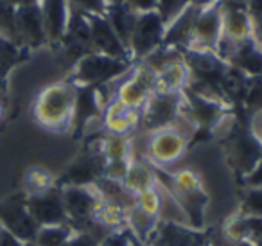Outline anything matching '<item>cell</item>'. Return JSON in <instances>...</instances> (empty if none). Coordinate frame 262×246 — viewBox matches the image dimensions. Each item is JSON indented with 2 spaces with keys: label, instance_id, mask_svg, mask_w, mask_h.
Wrapping results in <instances>:
<instances>
[{
  "label": "cell",
  "instance_id": "14",
  "mask_svg": "<svg viewBox=\"0 0 262 246\" xmlns=\"http://www.w3.org/2000/svg\"><path fill=\"white\" fill-rule=\"evenodd\" d=\"M157 181L158 178L157 173H155V166H151L144 158H131L129 167L126 171V176L122 180L126 189H129L133 194H139V192L157 185Z\"/></svg>",
  "mask_w": 262,
  "mask_h": 246
},
{
  "label": "cell",
  "instance_id": "9",
  "mask_svg": "<svg viewBox=\"0 0 262 246\" xmlns=\"http://www.w3.org/2000/svg\"><path fill=\"white\" fill-rule=\"evenodd\" d=\"M16 29H18L20 47L31 51L47 45V34L38 4L16 8Z\"/></svg>",
  "mask_w": 262,
  "mask_h": 246
},
{
  "label": "cell",
  "instance_id": "8",
  "mask_svg": "<svg viewBox=\"0 0 262 246\" xmlns=\"http://www.w3.org/2000/svg\"><path fill=\"white\" fill-rule=\"evenodd\" d=\"M26 205L33 219L40 227H49V224H61L67 223L65 207L61 199V189L56 185L52 191L45 192L41 196H26Z\"/></svg>",
  "mask_w": 262,
  "mask_h": 246
},
{
  "label": "cell",
  "instance_id": "21",
  "mask_svg": "<svg viewBox=\"0 0 262 246\" xmlns=\"http://www.w3.org/2000/svg\"><path fill=\"white\" fill-rule=\"evenodd\" d=\"M187 6H189V0H158L157 13L165 22V26H167V24H171Z\"/></svg>",
  "mask_w": 262,
  "mask_h": 246
},
{
  "label": "cell",
  "instance_id": "19",
  "mask_svg": "<svg viewBox=\"0 0 262 246\" xmlns=\"http://www.w3.org/2000/svg\"><path fill=\"white\" fill-rule=\"evenodd\" d=\"M137 207H139L142 212L149 214L153 217L160 216V207H162V191L160 185H153V187L146 189V191L139 192L137 194Z\"/></svg>",
  "mask_w": 262,
  "mask_h": 246
},
{
  "label": "cell",
  "instance_id": "13",
  "mask_svg": "<svg viewBox=\"0 0 262 246\" xmlns=\"http://www.w3.org/2000/svg\"><path fill=\"white\" fill-rule=\"evenodd\" d=\"M223 38L241 44L251 38V20L248 9H221Z\"/></svg>",
  "mask_w": 262,
  "mask_h": 246
},
{
  "label": "cell",
  "instance_id": "12",
  "mask_svg": "<svg viewBox=\"0 0 262 246\" xmlns=\"http://www.w3.org/2000/svg\"><path fill=\"white\" fill-rule=\"evenodd\" d=\"M192 81V74L183 58L174 59L164 69L157 72V83H155V92L158 94H178L183 92Z\"/></svg>",
  "mask_w": 262,
  "mask_h": 246
},
{
  "label": "cell",
  "instance_id": "18",
  "mask_svg": "<svg viewBox=\"0 0 262 246\" xmlns=\"http://www.w3.org/2000/svg\"><path fill=\"white\" fill-rule=\"evenodd\" d=\"M0 36L20 45L16 29V8L6 0H0Z\"/></svg>",
  "mask_w": 262,
  "mask_h": 246
},
{
  "label": "cell",
  "instance_id": "28",
  "mask_svg": "<svg viewBox=\"0 0 262 246\" xmlns=\"http://www.w3.org/2000/svg\"><path fill=\"white\" fill-rule=\"evenodd\" d=\"M9 4H13L15 8H24V6H33V4H38L40 0H6Z\"/></svg>",
  "mask_w": 262,
  "mask_h": 246
},
{
  "label": "cell",
  "instance_id": "5",
  "mask_svg": "<svg viewBox=\"0 0 262 246\" xmlns=\"http://www.w3.org/2000/svg\"><path fill=\"white\" fill-rule=\"evenodd\" d=\"M165 27L167 26L157 11L137 15L129 40H127V51L131 59L142 61L155 49L160 47L165 38Z\"/></svg>",
  "mask_w": 262,
  "mask_h": 246
},
{
  "label": "cell",
  "instance_id": "30",
  "mask_svg": "<svg viewBox=\"0 0 262 246\" xmlns=\"http://www.w3.org/2000/svg\"><path fill=\"white\" fill-rule=\"evenodd\" d=\"M131 246H147V244L144 241H140V239H137V237L131 235Z\"/></svg>",
  "mask_w": 262,
  "mask_h": 246
},
{
  "label": "cell",
  "instance_id": "25",
  "mask_svg": "<svg viewBox=\"0 0 262 246\" xmlns=\"http://www.w3.org/2000/svg\"><path fill=\"white\" fill-rule=\"evenodd\" d=\"M67 246H99V242L88 232H74Z\"/></svg>",
  "mask_w": 262,
  "mask_h": 246
},
{
  "label": "cell",
  "instance_id": "7",
  "mask_svg": "<svg viewBox=\"0 0 262 246\" xmlns=\"http://www.w3.org/2000/svg\"><path fill=\"white\" fill-rule=\"evenodd\" d=\"M90 22V42H92V52L112 56L117 59L131 61V56L124 42L119 38V34L113 31L110 22L104 15H88Z\"/></svg>",
  "mask_w": 262,
  "mask_h": 246
},
{
  "label": "cell",
  "instance_id": "22",
  "mask_svg": "<svg viewBox=\"0 0 262 246\" xmlns=\"http://www.w3.org/2000/svg\"><path fill=\"white\" fill-rule=\"evenodd\" d=\"M70 9H77L86 15H104L108 0H67Z\"/></svg>",
  "mask_w": 262,
  "mask_h": 246
},
{
  "label": "cell",
  "instance_id": "26",
  "mask_svg": "<svg viewBox=\"0 0 262 246\" xmlns=\"http://www.w3.org/2000/svg\"><path fill=\"white\" fill-rule=\"evenodd\" d=\"M0 246H26V242H22L8 228H4L0 224Z\"/></svg>",
  "mask_w": 262,
  "mask_h": 246
},
{
  "label": "cell",
  "instance_id": "4",
  "mask_svg": "<svg viewBox=\"0 0 262 246\" xmlns=\"http://www.w3.org/2000/svg\"><path fill=\"white\" fill-rule=\"evenodd\" d=\"M157 72L147 63L139 61L133 65L124 76L115 81V101L129 110H140L147 105L149 97L155 94Z\"/></svg>",
  "mask_w": 262,
  "mask_h": 246
},
{
  "label": "cell",
  "instance_id": "6",
  "mask_svg": "<svg viewBox=\"0 0 262 246\" xmlns=\"http://www.w3.org/2000/svg\"><path fill=\"white\" fill-rule=\"evenodd\" d=\"M0 224L8 228L22 242H33L40 228V224L27 210L24 192L0 199Z\"/></svg>",
  "mask_w": 262,
  "mask_h": 246
},
{
  "label": "cell",
  "instance_id": "15",
  "mask_svg": "<svg viewBox=\"0 0 262 246\" xmlns=\"http://www.w3.org/2000/svg\"><path fill=\"white\" fill-rule=\"evenodd\" d=\"M29 56V51L13 42L0 36V95L6 97L8 92V76L18 63Z\"/></svg>",
  "mask_w": 262,
  "mask_h": 246
},
{
  "label": "cell",
  "instance_id": "2",
  "mask_svg": "<svg viewBox=\"0 0 262 246\" xmlns=\"http://www.w3.org/2000/svg\"><path fill=\"white\" fill-rule=\"evenodd\" d=\"M129 69L131 61H124V59L99 54V52H88L76 61V69H74L70 81L76 87L97 88L101 85L110 83V81L119 79Z\"/></svg>",
  "mask_w": 262,
  "mask_h": 246
},
{
  "label": "cell",
  "instance_id": "3",
  "mask_svg": "<svg viewBox=\"0 0 262 246\" xmlns=\"http://www.w3.org/2000/svg\"><path fill=\"white\" fill-rule=\"evenodd\" d=\"M144 160L157 167L176 163L189 148V138L172 124L153 131H144Z\"/></svg>",
  "mask_w": 262,
  "mask_h": 246
},
{
  "label": "cell",
  "instance_id": "27",
  "mask_svg": "<svg viewBox=\"0 0 262 246\" xmlns=\"http://www.w3.org/2000/svg\"><path fill=\"white\" fill-rule=\"evenodd\" d=\"M6 115H8V101H6L4 95H0V126L4 122Z\"/></svg>",
  "mask_w": 262,
  "mask_h": 246
},
{
  "label": "cell",
  "instance_id": "1",
  "mask_svg": "<svg viewBox=\"0 0 262 246\" xmlns=\"http://www.w3.org/2000/svg\"><path fill=\"white\" fill-rule=\"evenodd\" d=\"M77 87L72 81H58L41 88L33 105V117L43 130L61 133L72 128Z\"/></svg>",
  "mask_w": 262,
  "mask_h": 246
},
{
  "label": "cell",
  "instance_id": "20",
  "mask_svg": "<svg viewBox=\"0 0 262 246\" xmlns=\"http://www.w3.org/2000/svg\"><path fill=\"white\" fill-rule=\"evenodd\" d=\"M241 216L260 217L262 219V187H251L241 205Z\"/></svg>",
  "mask_w": 262,
  "mask_h": 246
},
{
  "label": "cell",
  "instance_id": "24",
  "mask_svg": "<svg viewBox=\"0 0 262 246\" xmlns=\"http://www.w3.org/2000/svg\"><path fill=\"white\" fill-rule=\"evenodd\" d=\"M122 2L131 11L137 13V15L157 11V6H158V0H122Z\"/></svg>",
  "mask_w": 262,
  "mask_h": 246
},
{
  "label": "cell",
  "instance_id": "10",
  "mask_svg": "<svg viewBox=\"0 0 262 246\" xmlns=\"http://www.w3.org/2000/svg\"><path fill=\"white\" fill-rule=\"evenodd\" d=\"M43 18L47 45L59 47L70 20V6L67 0H40L38 2Z\"/></svg>",
  "mask_w": 262,
  "mask_h": 246
},
{
  "label": "cell",
  "instance_id": "11",
  "mask_svg": "<svg viewBox=\"0 0 262 246\" xmlns=\"http://www.w3.org/2000/svg\"><path fill=\"white\" fill-rule=\"evenodd\" d=\"M102 112V128L110 135H122L129 137L135 130L140 128L142 112L140 110H129L119 101L113 99L112 102L101 110Z\"/></svg>",
  "mask_w": 262,
  "mask_h": 246
},
{
  "label": "cell",
  "instance_id": "17",
  "mask_svg": "<svg viewBox=\"0 0 262 246\" xmlns=\"http://www.w3.org/2000/svg\"><path fill=\"white\" fill-rule=\"evenodd\" d=\"M74 232L76 230H74L69 223L40 227L33 244L34 246H67V242L70 241Z\"/></svg>",
  "mask_w": 262,
  "mask_h": 246
},
{
  "label": "cell",
  "instance_id": "16",
  "mask_svg": "<svg viewBox=\"0 0 262 246\" xmlns=\"http://www.w3.org/2000/svg\"><path fill=\"white\" fill-rule=\"evenodd\" d=\"M56 187V178L49 169L40 166H33L24 174V194L29 196H41L45 192L52 191Z\"/></svg>",
  "mask_w": 262,
  "mask_h": 246
},
{
  "label": "cell",
  "instance_id": "31",
  "mask_svg": "<svg viewBox=\"0 0 262 246\" xmlns=\"http://www.w3.org/2000/svg\"><path fill=\"white\" fill-rule=\"evenodd\" d=\"M0 131H2V126H0Z\"/></svg>",
  "mask_w": 262,
  "mask_h": 246
},
{
  "label": "cell",
  "instance_id": "29",
  "mask_svg": "<svg viewBox=\"0 0 262 246\" xmlns=\"http://www.w3.org/2000/svg\"><path fill=\"white\" fill-rule=\"evenodd\" d=\"M219 0H189L190 6H196V8H208V6L215 4Z\"/></svg>",
  "mask_w": 262,
  "mask_h": 246
},
{
  "label": "cell",
  "instance_id": "23",
  "mask_svg": "<svg viewBox=\"0 0 262 246\" xmlns=\"http://www.w3.org/2000/svg\"><path fill=\"white\" fill-rule=\"evenodd\" d=\"M126 232L127 230L110 232V234L99 242V246H131V237Z\"/></svg>",
  "mask_w": 262,
  "mask_h": 246
}]
</instances>
